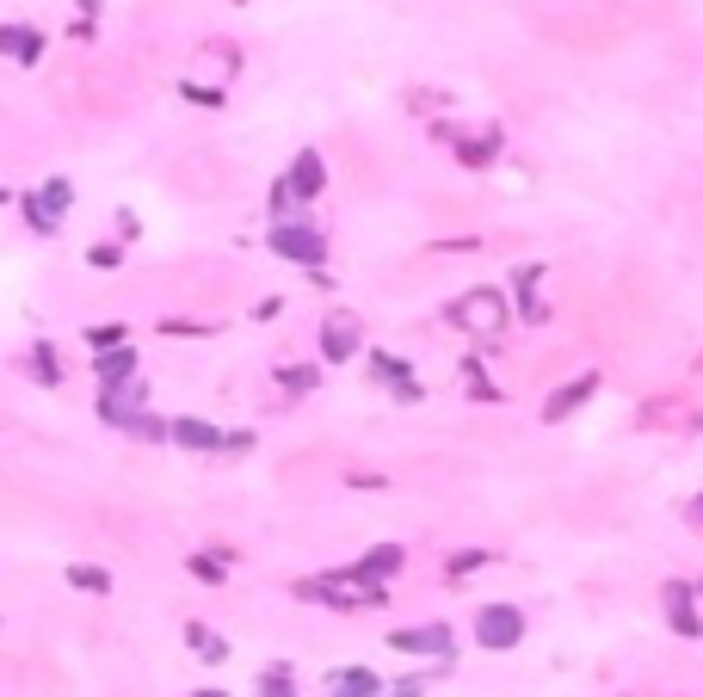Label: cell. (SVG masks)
<instances>
[{
	"mask_svg": "<svg viewBox=\"0 0 703 697\" xmlns=\"http://www.w3.org/2000/svg\"><path fill=\"white\" fill-rule=\"evenodd\" d=\"M475 642L488 654L518 648V642H525V611H518V605H481L475 611Z\"/></svg>",
	"mask_w": 703,
	"mask_h": 697,
	"instance_id": "6da1fadb",
	"label": "cell"
},
{
	"mask_svg": "<svg viewBox=\"0 0 703 697\" xmlns=\"http://www.w3.org/2000/svg\"><path fill=\"white\" fill-rule=\"evenodd\" d=\"M272 253H284V260H296V266H321L327 241L309 223H272Z\"/></svg>",
	"mask_w": 703,
	"mask_h": 697,
	"instance_id": "7a4b0ae2",
	"label": "cell"
},
{
	"mask_svg": "<svg viewBox=\"0 0 703 697\" xmlns=\"http://www.w3.org/2000/svg\"><path fill=\"white\" fill-rule=\"evenodd\" d=\"M321 358H327V364H346V358H358V321H352L346 309L321 321Z\"/></svg>",
	"mask_w": 703,
	"mask_h": 697,
	"instance_id": "3957f363",
	"label": "cell"
},
{
	"mask_svg": "<svg viewBox=\"0 0 703 697\" xmlns=\"http://www.w3.org/2000/svg\"><path fill=\"white\" fill-rule=\"evenodd\" d=\"M99 414H105L111 426L136 420V414H142V383H136V377H130V383H105V395H99Z\"/></svg>",
	"mask_w": 703,
	"mask_h": 697,
	"instance_id": "277c9868",
	"label": "cell"
},
{
	"mask_svg": "<svg viewBox=\"0 0 703 697\" xmlns=\"http://www.w3.org/2000/svg\"><path fill=\"white\" fill-rule=\"evenodd\" d=\"M327 697H383V679L370 673V667H340V673H327L321 679Z\"/></svg>",
	"mask_w": 703,
	"mask_h": 697,
	"instance_id": "5b68a950",
	"label": "cell"
},
{
	"mask_svg": "<svg viewBox=\"0 0 703 697\" xmlns=\"http://www.w3.org/2000/svg\"><path fill=\"white\" fill-rule=\"evenodd\" d=\"M321 186H327V167H321L315 149H303V155H296V167H290V179H284V192L290 198H321Z\"/></svg>",
	"mask_w": 703,
	"mask_h": 697,
	"instance_id": "8992f818",
	"label": "cell"
},
{
	"mask_svg": "<svg viewBox=\"0 0 703 697\" xmlns=\"http://www.w3.org/2000/svg\"><path fill=\"white\" fill-rule=\"evenodd\" d=\"M389 648H401V654H451V630H444V623H426V630H395Z\"/></svg>",
	"mask_w": 703,
	"mask_h": 697,
	"instance_id": "52a82bcc",
	"label": "cell"
},
{
	"mask_svg": "<svg viewBox=\"0 0 703 697\" xmlns=\"http://www.w3.org/2000/svg\"><path fill=\"white\" fill-rule=\"evenodd\" d=\"M0 56H13V62H37L44 56V31H31V25H0Z\"/></svg>",
	"mask_w": 703,
	"mask_h": 697,
	"instance_id": "ba28073f",
	"label": "cell"
},
{
	"mask_svg": "<svg viewBox=\"0 0 703 697\" xmlns=\"http://www.w3.org/2000/svg\"><path fill=\"white\" fill-rule=\"evenodd\" d=\"M660 599H666V623H673L679 636H697V630H703V623H697V611H691V586H679V580H673Z\"/></svg>",
	"mask_w": 703,
	"mask_h": 697,
	"instance_id": "9c48e42d",
	"label": "cell"
},
{
	"mask_svg": "<svg viewBox=\"0 0 703 697\" xmlns=\"http://www.w3.org/2000/svg\"><path fill=\"white\" fill-rule=\"evenodd\" d=\"M167 438H173V445H185V451H222V432L204 426V420H173Z\"/></svg>",
	"mask_w": 703,
	"mask_h": 697,
	"instance_id": "30bf717a",
	"label": "cell"
},
{
	"mask_svg": "<svg viewBox=\"0 0 703 697\" xmlns=\"http://www.w3.org/2000/svg\"><path fill=\"white\" fill-rule=\"evenodd\" d=\"M592 389H599V377H592V371H586V377H574L568 389H555V395H549V408H543V420H562V414H574Z\"/></svg>",
	"mask_w": 703,
	"mask_h": 697,
	"instance_id": "8fae6325",
	"label": "cell"
},
{
	"mask_svg": "<svg viewBox=\"0 0 703 697\" xmlns=\"http://www.w3.org/2000/svg\"><path fill=\"white\" fill-rule=\"evenodd\" d=\"M457 321H475V327H500V321H506V309H500V297H494V290H475V297H463Z\"/></svg>",
	"mask_w": 703,
	"mask_h": 697,
	"instance_id": "7c38bea8",
	"label": "cell"
},
{
	"mask_svg": "<svg viewBox=\"0 0 703 697\" xmlns=\"http://www.w3.org/2000/svg\"><path fill=\"white\" fill-rule=\"evenodd\" d=\"M93 371H99V383H130V377H136V352H130V346L93 352Z\"/></svg>",
	"mask_w": 703,
	"mask_h": 697,
	"instance_id": "4fadbf2b",
	"label": "cell"
},
{
	"mask_svg": "<svg viewBox=\"0 0 703 697\" xmlns=\"http://www.w3.org/2000/svg\"><path fill=\"white\" fill-rule=\"evenodd\" d=\"M68 198H74V186H68V179H50V186H44V192H31L37 216H44V223H50V229L62 223V210H68Z\"/></svg>",
	"mask_w": 703,
	"mask_h": 697,
	"instance_id": "5bb4252c",
	"label": "cell"
},
{
	"mask_svg": "<svg viewBox=\"0 0 703 697\" xmlns=\"http://www.w3.org/2000/svg\"><path fill=\"white\" fill-rule=\"evenodd\" d=\"M185 642H192L198 660H210V667H216V660H229V642H222L216 630H204V623H185Z\"/></svg>",
	"mask_w": 703,
	"mask_h": 697,
	"instance_id": "9a60e30c",
	"label": "cell"
},
{
	"mask_svg": "<svg viewBox=\"0 0 703 697\" xmlns=\"http://www.w3.org/2000/svg\"><path fill=\"white\" fill-rule=\"evenodd\" d=\"M68 586H81V593H99V599H105V593H111V574L93 568V562H74V568H68Z\"/></svg>",
	"mask_w": 703,
	"mask_h": 697,
	"instance_id": "2e32d148",
	"label": "cell"
},
{
	"mask_svg": "<svg viewBox=\"0 0 703 697\" xmlns=\"http://www.w3.org/2000/svg\"><path fill=\"white\" fill-rule=\"evenodd\" d=\"M259 697H296V685H290V667H284V660H272V667L259 673Z\"/></svg>",
	"mask_w": 703,
	"mask_h": 697,
	"instance_id": "e0dca14e",
	"label": "cell"
},
{
	"mask_svg": "<svg viewBox=\"0 0 703 697\" xmlns=\"http://www.w3.org/2000/svg\"><path fill=\"white\" fill-rule=\"evenodd\" d=\"M50 352H56V346H31V377H37V383H50V389H56V383H62V364H56Z\"/></svg>",
	"mask_w": 703,
	"mask_h": 697,
	"instance_id": "ac0fdd59",
	"label": "cell"
},
{
	"mask_svg": "<svg viewBox=\"0 0 703 697\" xmlns=\"http://www.w3.org/2000/svg\"><path fill=\"white\" fill-rule=\"evenodd\" d=\"M370 377H383V383L395 389V383H407V364H401V358H389V352H370Z\"/></svg>",
	"mask_w": 703,
	"mask_h": 697,
	"instance_id": "d6986e66",
	"label": "cell"
},
{
	"mask_svg": "<svg viewBox=\"0 0 703 697\" xmlns=\"http://www.w3.org/2000/svg\"><path fill=\"white\" fill-rule=\"evenodd\" d=\"M87 346H124V327H87Z\"/></svg>",
	"mask_w": 703,
	"mask_h": 697,
	"instance_id": "ffe728a7",
	"label": "cell"
},
{
	"mask_svg": "<svg viewBox=\"0 0 703 697\" xmlns=\"http://www.w3.org/2000/svg\"><path fill=\"white\" fill-rule=\"evenodd\" d=\"M278 383H284V389H290V395H303V389H315V371H284V377H278Z\"/></svg>",
	"mask_w": 703,
	"mask_h": 697,
	"instance_id": "44dd1931",
	"label": "cell"
},
{
	"mask_svg": "<svg viewBox=\"0 0 703 697\" xmlns=\"http://www.w3.org/2000/svg\"><path fill=\"white\" fill-rule=\"evenodd\" d=\"M222 451H229V457H241V451H253V432H222Z\"/></svg>",
	"mask_w": 703,
	"mask_h": 697,
	"instance_id": "7402d4cb",
	"label": "cell"
},
{
	"mask_svg": "<svg viewBox=\"0 0 703 697\" xmlns=\"http://www.w3.org/2000/svg\"><path fill=\"white\" fill-rule=\"evenodd\" d=\"M192 574H198V580H222V562H210V556H192Z\"/></svg>",
	"mask_w": 703,
	"mask_h": 697,
	"instance_id": "603a6c76",
	"label": "cell"
},
{
	"mask_svg": "<svg viewBox=\"0 0 703 697\" xmlns=\"http://www.w3.org/2000/svg\"><path fill=\"white\" fill-rule=\"evenodd\" d=\"M87 260H93V266H105V272H111V266H118V260H124V253H118V247H93V253H87Z\"/></svg>",
	"mask_w": 703,
	"mask_h": 697,
	"instance_id": "cb8c5ba5",
	"label": "cell"
},
{
	"mask_svg": "<svg viewBox=\"0 0 703 697\" xmlns=\"http://www.w3.org/2000/svg\"><path fill=\"white\" fill-rule=\"evenodd\" d=\"M179 93H185V99H198V105H222V93H210V87H192V81H185Z\"/></svg>",
	"mask_w": 703,
	"mask_h": 697,
	"instance_id": "d4e9b609",
	"label": "cell"
},
{
	"mask_svg": "<svg viewBox=\"0 0 703 697\" xmlns=\"http://www.w3.org/2000/svg\"><path fill=\"white\" fill-rule=\"evenodd\" d=\"M395 697H426V679H401V685H395Z\"/></svg>",
	"mask_w": 703,
	"mask_h": 697,
	"instance_id": "484cf974",
	"label": "cell"
},
{
	"mask_svg": "<svg viewBox=\"0 0 703 697\" xmlns=\"http://www.w3.org/2000/svg\"><path fill=\"white\" fill-rule=\"evenodd\" d=\"M691 525H703V506H691Z\"/></svg>",
	"mask_w": 703,
	"mask_h": 697,
	"instance_id": "4316f807",
	"label": "cell"
},
{
	"mask_svg": "<svg viewBox=\"0 0 703 697\" xmlns=\"http://www.w3.org/2000/svg\"><path fill=\"white\" fill-rule=\"evenodd\" d=\"M192 697H229V691H192Z\"/></svg>",
	"mask_w": 703,
	"mask_h": 697,
	"instance_id": "83f0119b",
	"label": "cell"
},
{
	"mask_svg": "<svg viewBox=\"0 0 703 697\" xmlns=\"http://www.w3.org/2000/svg\"><path fill=\"white\" fill-rule=\"evenodd\" d=\"M0 204H7V192H0Z\"/></svg>",
	"mask_w": 703,
	"mask_h": 697,
	"instance_id": "f1b7e54d",
	"label": "cell"
},
{
	"mask_svg": "<svg viewBox=\"0 0 703 697\" xmlns=\"http://www.w3.org/2000/svg\"><path fill=\"white\" fill-rule=\"evenodd\" d=\"M697 593H703V580H697Z\"/></svg>",
	"mask_w": 703,
	"mask_h": 697,
	"instance_id": "f546056e",
	"label": "cell"
}]
</instances>
